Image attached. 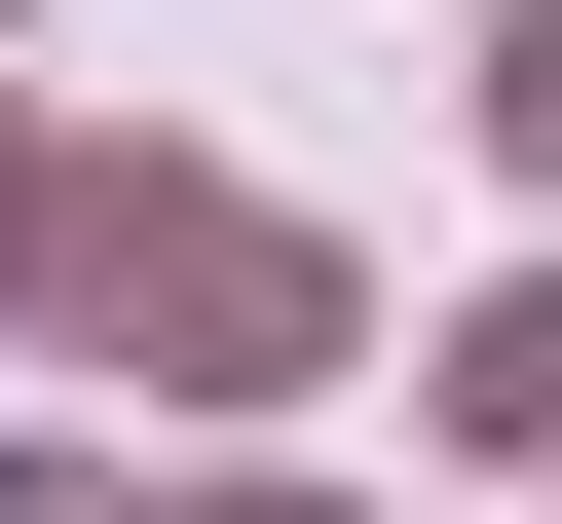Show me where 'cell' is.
Wrapping results in <instances>:
<instances>
[{
    "label": "cell",
    "instance_id": "obj_1",
    "mask_svg": "<svg viewBox=\"0 0 562 524\" xmlns=\"http://www.w3.org/2000/svg\"><path fill=\"white\" fill-rule=\"evenodd\" d=\"M76 300H150V338H262V375H301V262H262L225 187H76Z\"/></svg>",
    "mask_w": 562,
    "mask_h": 524
},
{
    "label": "cell",
    "instance_id": "obj_2",
    "mask_svg": "<svg viewBox=\"0 0 562 524\" xmlns=\"http://www.w3.org/2000/svg\"><path fill=\"white\" fill-rule=\"evenodd\" d=\"M525 150H562V0H525Z\"/></svg>",
    "mask_w": 562,
    "mask_h": 524
}]
</instances>
